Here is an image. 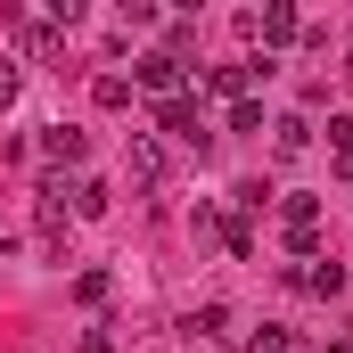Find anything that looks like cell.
I'll list each match as a JSON object with an SVG mask.
<instances>
[{
    "label": "cell",
    "mask_w": 353,
    "mask_h": 353,
    "mask_svg": "<svg viewBox=\"0 0 353 353\" xmlns=\"http://www.w3.org/2000/svg\"><path fill=\"white\" fill-rule=\"evenodd\" d=\"M132 83H140V90H157V99H181V90H189V66H181V58H165V50H148Z\"/></svg>",
    "instance_id": "6da1fadb"
},
{
    "label": "cell",
    "mask_w": 353,
    "mask_h": 353,
    "mask_svg": "<svg viewBox=\"0 0 353 353\" xmlns=\"http://www.w3.org/2000/svg\"><path fill=\"white\" fill-rule=\"evenodd\" d=\"M255 74H271V66H255V58H239V66H214V74H205V90H214V99H230V107H239V99H247V90H255Z\"/></svg>",
    "instance_id": "7a4b0ae2"
},
{
    "label": "cell",
    "mask_w": 353,
    "mask_h": 353,
    "mask_svg": "<svg viewBox=\"0 0 353 353\" xmlns=\"http://www.w3.org/2000/svg\"><path fill=\"white\" fill-rule=\"evenodd\" d=\"M157 123H165L173 140H189V148H205V132H197V99H189V90H181V99H165V107H157Z\"/></svg>",
    "instance_id": "3957f363"
},
{
    "label": "cell",
    "mask_w": 353,
    "mask_h": 353,
    "mask_svg": "<svg viewBox=\"0 0 353 353\" xmlns=\"http://www.w3.org/2000/svg\"><path fill=\"white\" fill-rule=\"evenodd\" d=\"M83 132H74V123H50V132H41V157H50V165H83Z\"/></svg>",
    "instance_id": "277c9868"
},
{
    "label": "cell",
    "mask_w": 353,
    "mask_h": 353,
    "mask_svg": "<svg viewBox=\"0 0 353 353\" xmlns=\"http://www.w3.org/2000/svg\"><path fill=\"white\" fill-rule=\"evenodd\" d=\"M296 288H312V296H337V288H345V263H304V271H296Z\"/></svg>",
    "instance_id": "5b68a950"
},
{
    "label": "cell",
    "mask_w": 353,
    "mask_h": 353,
    "mask_svg": "<svg viewBox=\"0 0 353 353\" xmlns=\"http://www.w3.org/2000/svg\"><path fill=\"white\" fill-rule=\"evenodd\" d=\"M132 181H165V148L157 140H132Z\"/></svg>",
    "instance_id": "8992f818"
},
{
    "label": "cell",
    "mask_w": 353,
    "mask_h": 353,
    "mask_svg": "<svg viewBox=\"0 0 353 353\" xmlns=\"http://www.w3.org/2000/svg\"><path fill=\"white\" fill-rule=\"evenodd\" d=\"M271 132H279V157H304V148H312V123H304V115H288V123H271Z\"/></svg>",
    "instance_id": "52a82bcc"
},
{
    "label": "cell",
    "mask_w": 353,
    "mask_h": 353,
    "mask_svg": "<svg viewBox=\"0 0 353 353\" xmlns=\"http://www.w3.org/2000/svg\"><path fill=\"white\" fill-rule=\"evenodd\" d=\"M222 329H230V312H222V304H197V312H189V337H205V345H214Z\"/></svg>",
    "instance_id": "ba28073f"
},
{
    "label": "cell",
    "mask_w": 353,
    "mask_h": 353,
    "mask_svg": "<svg viewBox=\"0 0 353 353\" xmlns=\"http://www.w3.org/2000/svg\"><path fill=\"white\" fill-rule=\"evenodd\" d=\"M17 41H25V58H50L58 50V25H17Z\"/></svg>",
    "instance_id": "9c48e42d"
},
{
    "label": "cell",
    "mask_w": 353,
    "mask_h": 353,
    "mask_svg": "<svg viewBox=\"0 0 353 353\" xmlns=\"http://www.w3.org/2000/svg\"><path fill=\"white\" fill-rule=\"evenodd\" d=\"M90 99H99V107H132V83H123V74H99Z\"/></svg>",
    "instance_id": "30bf717a"
},
{
    "label": "cell",
    "mask_w": 353,
    "mask_h": 353,
    "mask_svg": "<svg viewBox=\"0 0 353 353\" xmlns=\"http://www.w3.org/2000/svg\"><path fill=\"white\" fill-rule=\"evenodd\" d=\"M74 296H83V304H107V296H115V279H107V271H83V279H74Z\"/></svg>",
    "instance_id": "8fae6325"
},
{
    "label": "cell",
    "mask_w": 353,
    "mask_h": 353,
    "mask_svg": "<svg viewBox=\"0 0 353 353\" xmlns=\"http://www.w3.org/2000/svg\"><path fill=\"white\" fill-rule=\"evenodd\" d=\"M247 353H296V337H288V329H255V337H247Z\"/></svg>",
    "instance_id": "7c38bea8"
},
{
    "label": "cell",
    "mask_w": 353,
    "mask_h": 353,
    "mask_svg": "<svg viewBox=\"0 0 353 353\" xmlns=\"http://www.w3.org/2000/svg\"><path fill=\"white\" fill-rule=\"evenodd\" d=\"M222 247H230V255L247 263V255H255V230H247V222H222Z\"/></svg>",
    "instance_id": "4fadbf2b"
},
{
    "label": "cell",
    "mask_w": 353,
    "mask_h": 353,
    "mask_svg": "<svg viewBox=\"0 0 353 353\" xmlns=\"http://www.w3.org/2000/svg\"><path fill=\"white\" fill-rule=\"evenodd\" d=\"M74 205H83V214H107L115 197H107V181H83V189H74Z\"/></svg>",
    "instance_id": "5bb4252c"
},
{
    "label": "cell",
    "mask_w": 353,
    "mask_h": 353,
    "mask_svg": "<svg viewBox=\"0 0 353 353\" xmlns=\"http://www.w3.org/2000/svg\"><path fill=\"white\" fill-rule=\"evenodd\" d=\"M83 353H115V337H107V329H90V337H83Z\"/></svg>",
    "instance_id": "9a60e30c"
},
{
    "label": "cell",
    "mask_w": 353,
    "mask_h": 353,
    "mask_svg": "<svg viewBox=\"0 0 353 353\" xmlns=\"http://www.w3.org/2000/svg\"><path fill=\"white\" fill-rule=\"evenodd\" d=\"M329 353H353V337H337V345H329Z\"/></svg>",
    "instance_id": "2e32d148"
}]
</instances>
